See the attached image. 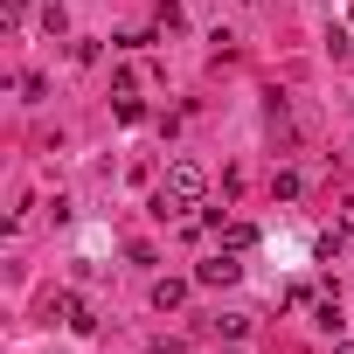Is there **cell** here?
I'll return each instance as SVG.
<instances>
[{"label": "cell", "mask_w": 354, "mask_h": 354, "mask_svg": "<svg viewBox=\"0 0 354 354\" xmlns=\"http://www.w3.org/2000/svg\"><path fill=\"white\" fill-rule=\"evenodd\" d=\"M202 195H209V174H202L195 160H174L167 181L153 188V216H181V209H195Z\"/></svg>", "instance_id": "cell-1"}, {"label": "cell", "mask_w": 354, "mask_h": 354, "mask_svg": "<svg viewBox=\"0 0 354 354\" xmlns=\"http://www.w3.org/2000/svg\"><path fill=\"white\" fill-rule=\"evenodd\" d=\"M56 319H63L70 333H91V326H97V313H91L77 292H56Z\"/></svg>", "instance_id": "cell-2"}, {"label": "cell", "mask_w": 354, "mask_h": 354, "mask_svg": "<svg viewBox=\"0 0 354 354\" xmlns=\"http://www.w3.org/2000/svg\"><path fill=\"white\" fill-rule=\"evenodd\" d=\"M236 271H243V264H236V250H216L209 264H195V285H230Z\"/></svg>", "instance_id": "cell-3"}, {"label": "cell", "mask_w": 354, "mask_h": 354, "mask_svg": "<svg viewBox=\"0 0 354 354\" xmlns=\"http://www.w3.org/2000/svg\"><path fill=\"white\" fill-rule=\"evenodd\" d=\"M111 111H118L125 125H139V118H146V104H139V91H132V77H118V97H111Z\"/></svg>", "instance_id": "cell-4"}, {"label": "cell", "mask_w": 354, "mask_h": 354, "mask_svg": "<svg viewBox=\"0 0 354 354\" xmlns=\"http://www.w3.org/2000/svg\"><path fill=\"white\" fill-rule=\"evenodd\" d=\"M181 299H188V278H160V285H153V306H160V313H174Z\"/></svg>", "instance_id": "cell-5"}, {"label": "cell", "mask_w": 354, "mask_h": 354, "mask_svg": "<svg viewBox=\"0 0 354 354\" xmlns=\"http://www.w3.org/2000/svg\"><path fill=\"white\" fill-rule=\"evenodd\" d=\"M35 21H42V35H63V28H70V15H63V0H42V15H35Z\"/></svg>", "instance_id": "cell-6"}, {"label": "cell", "mask_w": 354, "mask_h": 354, "mask_svg": "<svg viewBox=\"0 0 354 354\" xmlns=\"http://www.w3.org/2000/svg\"><path fill=\"white\" fill-rule=\"evenodd\" d=\"M250 243H257L250 223H223V250H250Z\"/></svg>", "instance_id": "cell-7"}, {"label": "cell", "mask_w": 354, "mask_h": 354, "mask_svg": "<svg viewBox=\"0 0 354 354\" xmlns=\"http://www.w3.org/2000/svg\"><path fill=\"white\" fill-rule=\"evenodd\" d=\"M181 28H188V15L174 8V0H160V35H181Z\"/></svg>", "instance_id": "cell-8"}, {"label": "cell", "mask_w": 354, "mask_h": 354, "mask_svg": "<svg viewBox=\"0 0 354 354\" xmlns=\"http://www.w3.org/2000/svg\"><path fill=\"white\" fill-rule=\"evenodd\" d=\"M313 319H319V326H326V333H340V326H347V319H340V306H333V299H319V306H313Z\"/></svg>", "instance_id": "cell-9"}, {"label": "cell", "mask_w": 354, "mask_h": 354, "mask_svg": "<svg viewBox=\"0 0 354 354\" xmlns=\"http://www.w3.org/2000/svg\"><path fill=\"white\" fill-rule=\"evenodd\" d=\"M216 333H223V340H243V333H250V319H243V313H223V319H216Z\"/></svg>", "instance_id": "cell-10"}, {"label": "cell", "mask_w": 354, "mask_h": 354, "mask_svg": "<svg viewBox=\"0 0 354 354\" xmlns=\"http://www.w3.org/2000/svg\"><path fill=\"white\" fill-rule=\"evenodd\" d=\"M28 8H35V0H0V21H8V28H15V21H21Z\"/></svg>", "instance_id": "cell-11"}, {"label": "cell", "mask_w": 354, "mask_h": 354, "mask_svg": "<svg viewBox=\"0 0 354 354\" xmlns=\"http://www.w3.org/2000/svg\"><path fill=\"white\" fill-rule=\"evenodd\" d=\"M333 354H354V340H340V347H333Z\"/></svg>", "instance_id": "cell-12"}]
</instances>
